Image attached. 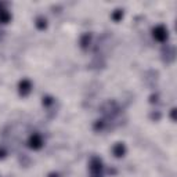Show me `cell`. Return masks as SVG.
<instances>
[{
	"instance_id": "cell-1",
	"label": "cell",
	"mask_w": 177,
	"mask_h": 177,
	"mask_svg": "<svg viewBox=\"0 0 177 177\" xmlns=\"http://www.w3.org/2000/svg\"><path fill=\"white\" fill-rule=\"evenodd\" d=\"M154 36L157 37V39H159V40H163L166 37V35H165V29L163 28H158L155 32H154Z\"/></svg>"
}]
</instances>
